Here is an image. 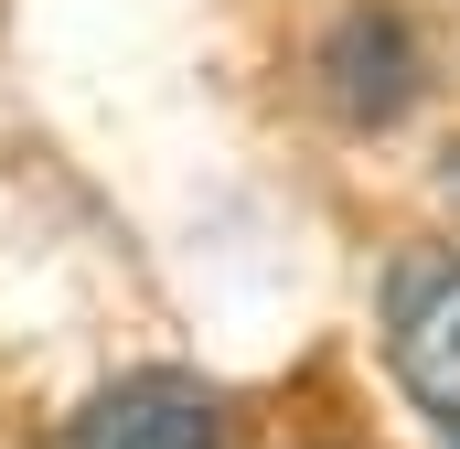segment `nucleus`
I'll use <instances>...</instances> for the list:
<instances>
[{
  "instance_id": "nucleus-1",
  "label": "nucleus",
  "mask_w": 460,
  "mask_h": 449,
  "mask_svg": "<svg viewBox=\"0 0 460 449\" xmlns=\"http://www.w3.org/2000/svg\"><path fill=\"white\" fill-rule=\"evenodd\" d=\"M385 364L407 407L460 449V246H407L385 268Z\"/></svg>"
},
{
  "instance_id": "nucleus-2",
  "label": "nucleus",
  "mask_w": 460,
  "mask_h": 449,
  "mask_svg": "<svg viewBox=\"0 0 460 449\" xmlns=\"http://www.w3.org/2000/svg\"><path fill=\"white\" fill-rule=\"evenodd\" d=\"M75 449H226V428L193 374H128L75 418Z\"/></svg>"
},
{
  "instance_id": "nucleus-3",
  "label": "nucleus",
  "mask_w": 460,
  "mask_h": 449,
  "mask_svg": "<svg viewBox=\"0 0 460 449\" xmlns=\"http://www.w3.org/2000/svg\"><path fill=\"white\" fill-rule=\"evenodd\" d=\"M322 65H332L343 118H396L407 97H418V43H407V22H385V11H353Z\"/></svg>"
}]
</instances>
